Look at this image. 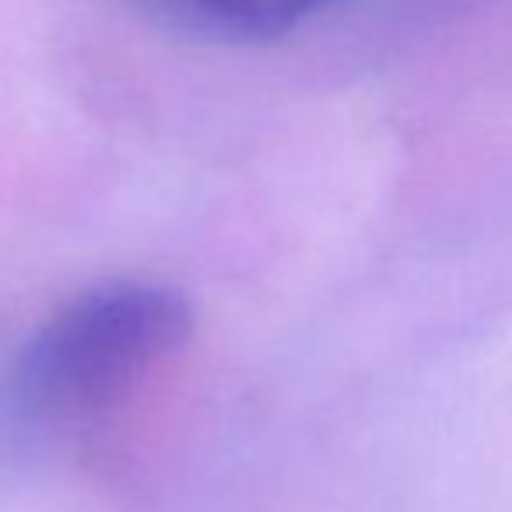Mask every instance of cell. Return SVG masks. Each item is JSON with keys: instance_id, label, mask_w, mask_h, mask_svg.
<instances>
[{"instance_id": "cell-1", "label": "cell", "mask_w": 512, "mask_h": 512, "mask_svg": "<svg viewBox=\"0 0 512 512\" xmlns=\"http://www.w3.org/2000/svg\"><path fill=\"white\" fill-rule=\"evenodd\" d=\"M193 306L162 281H109L60 306L25 344L18 404L39 414H88L123 400L155 365L183 351Z\"/></svg>"}, {"instance_id": "cell-2", "label": "cell", "mask_w": 512, "mask_h": 512, "mask_svg": "<svg viewBox=\"0 0 512 512\" xmlns=\"http://www.w3.org/2000/svg\"><path fill=\"white\" fill-rule=\"evenodd\" d=\"M155 22L207 43H274L330 0H134Z\"/></svg>"}]
</instances>
